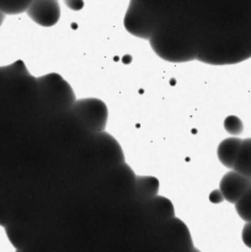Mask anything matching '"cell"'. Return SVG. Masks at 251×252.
<instances>
[{
  "instance_id": "cell-1",
  "label": "cell",
  "mask_w": 251,
  "mask_h": 252,
  "mask_svg": "<svg viewBox=\"0 0 251 252\" xmlns=\"http://www.w3.org/2000/svg\"><path fill=\"white\" fill-rule=\"evenodd\" d=\"M249 58H251V29L201 37L197 59L202 63L228 65Z\"/></svg>"
},
{
  "instance_id": "cell-7",
  "label": "cell",
  "mask_w": 251,
  "mask_h": 252,
  "mask_svg": "<svg viewBox=\"0 0 251 252\" xmlns=\"http://www.w3.org/2000/svg\"><path fill=\"white\" fill-rule=\"evenodd\" d=\"M94 139L96 142L98 158L103 165L108 167H115L125 164V157L117 140L106 132L94 133Z\"/></svg>"
},
{
  "instance_id": "cell-12",
  "label": "cell",
  "mask_w": 251,
  "mask_h": 252,
  "mask_svg": "<svg viewBox=\"0 0 251 252\" xmlns=\"http://www.w3.org/2000/svg\"><path fill=\"white\" fill-rule=\"evenodd\" d=\"M159 193V181L153 176H137L135 175L133 196L139 202H145L154 198Z\"/></svg>"
},
{
  "instance_id": "cell-20",
  "label": "cell",
  "mask_w": 251,
  "mask_h": 252,
  "mask_svg": "<svg viewBox=\"0 0 251 252\" xmlns=\"http://www.w3.org/2000/svg\"><path fill=\"white\" fill-rule=\"evenodd\" d=\"M4 19H5V14L2 11H0V27H1L2 22H4Z\"/></svg>"
},
{
  "instance_id": "cell-18",
  "label": "cell",
  "mask_w": 251,
  "mask_h": 252,
  "mask_svg": "<svg viewBox=\"0 0 251 252\" xmlns=\"http://www.w3.org/2000/svg\"><path fill=\"white\" fill-rule=\"evenodd\" d=\"M64 4L74 11H79L84 7V0H64Z\"/></svg>"
},
{
  "instance_id": "cell-8",
  "label": "cell",
  "mask_w": 251,
  "mask_h": 252,
  "mask_svg": "<svg viewBox=\"0 0 251 252\" xmlns=\"http://www.w3.org/2000/svg\"><path fill=\"white\" fill-rule=\"evenodd\" d=\"M250 185L251 180L249 177L244 176L235 170H230L221 177L220 184H219V191L221 192L225 201L235 204Z\"/></svg>"
},
{
  "instance_id": "cell-5",
  "label": "cell",
  "mask_w": 251,
  "mask_h": 252,
  "mask_svg": "<svg viewBox=\"0 0 251 252\" xmlns=\"http://www.w3.org/2000/svg\"><path fill=\"white\" fill-rule=\"evenodd\" d=\"M71 112L76 121L93 134L102 132L108 120L107 106L98 98H81L75 101Z\"/></svg>"
},
{
  "instance_id": "cell-14",
  "label": "cell",
  "mask_w": 251,
  "mask_h": 252,
  "mask_svg": "<svg viewBox=\"0 0 251 252\" xmlns=\"http://www.w3.org/2000/svg\"><path fill=\"white\" fill-rule=\"evenodd\" d=\"M32 0H0V11L5 15H17L25 12Z\"/></svg>"
},
{
  "instance_id": "cell-10",
  "label": "cell",
  "mask_w": 251,
  "mask_h": 252,
  "mask_svg": "<svg viewBox=\"0 0 251 252\" xmlns=\"http://www.w3.org/2000/svg\"><path fill=\"white\" fill-rule=\"evenodd\" d=\"M143 204H144L145 212H147L152 218L157 219V220L167 221L169 219L174 218L175 217L174 206H172L171 202L167 198H165V197L155 196L154 198L143 202Z\"/></svg>"
},
{
  "instance_id": "cell-4",
  "label": "cell",
  "mask_w": 251,
  "mask_h": 252,
  "mask_svg": "<svg viewBox=\"0 0 251 252\" xmlns=\"http://www.w3.org/2000/svg\"><path fill=\"white\" fill-rule=\"evenodd\" d=\"M44 102L58 111H69L75 102L70 85L59 74L52 73L37 79Z\"/></svg>"
},
{
  "instance_id": "cell-11",
  "label": "cell",
  "mask_w": 251,
  "mask_h": 252,
  "mask_svg": "<svg viewBox=\"0 0 251 252\" xmlns=\"http://www.w3.org/2000/svg\"><path fill=\"white\" fill-rule=\"evenodd\" d=\"M241 143H243V139L238 137L226 138V139L221 140L220 144L218 145V150H217V155H218V159L221 165L233 170Z\"/></svg>"
},
{
  "instance_id": "cell-3",
  "label": "cell",
  "mask_w": 251,
  "mask_h": 252,
  "mask_svg": "<svg viewBox=\"0 0 251 252\" xmlns=\"http://www.w3.org/2000/svg\"><path fill=\"white\" fill-rule=\"evenodd\" d=\"M159 24V17L149 6L140 0H130L123 19L125 29L130 34L143 39H149Z\"/></svg>"
},
{
  "instance_id": "cell-17",
  "label": "cell",
  "mask_w": 251,
  "mask_h": 252,
  "mask_svg": "<svg viewBox=\"0 0 251 252\" xmlns=\"http://www.w3.org/2000/svg\"><path fill=\"white\" fill-rule=\"evenodd\" d=\"M241 239H243V243L245 244V246L251 249V221H248L244 225L243 233H241Z\"/></svg>"
},
{
  "instance_id": "cell-16",
  "label": "cell",
  "mask_w": 251,
  "mask_h": 252,
  "mask_svg": "<svg viewBox=\"0 0 251 252\" xmlns=\"http://www.w3.org/2000/svg\"><path fill=\"white\" fill-rule=\"evenodd\" d=\"M224 129L231 135H240L244 130V125L236 116H228L224 120Z\"/></svg>"
},
{
  "instance_id": "cell-2",
  "label": "cell",
  "mask_w": 251,
  "mask_h": 252,
  "mask_svg": "<svg viewBox=\"0 0 251 252\" xmlns=\"http://www.w3.org/2000/svg\"><path fill=\"white\" fill-rule=\"evenodd\" d=\"M199 41L201 37H194L191 32L161 21L149 38L153 51L161 59L171 63L197 59Z\"/></svg>"
},
{
  "instance_id": "cell-19",
  "label": "cell",
  "mask_w": 251,
  "mask_h": 252,
  "mask_svg": "<svg viewBox=\"0 0 251 252\" xmlns=\"http://www.w3.org/2000/svg\"><path fill=\"white\" fill-rule=\"evenodd\" d=\"M223 199H224V197L219 189H216V191H213L211 193V201L214 202V203H219V202H221Z\"/></svg>"
},
{
  "instance_id": "cell-13",
  "label": "cell",
  "mask_w": 251,
  "mask_h": 252,
  "mask_svg": "<svg viewBox=\"0 0 251 252\" xmlns=\"http://www.w3.org/2000/svg\"><path fill=\"white\" fill-rule=\"evenodd\" d=\"M233 170L251 180V138L244 139Z\"/></svg>"
},
{
  "instance_id": "cell-6",
  "label": "cell",
  "mask_w": 251,
  "mask_h": 252,
  "mask_svg": "<svg viewBox=\"0 0 251 252\" xmlns=\"http://www.w3.org/2000/svg\"><path fill=\"white\" fill-rule=\"evenodd\" d=\"M30 19L43 27H52L61 19L58 0H32L26 10Z\"/></svg>"
},
{
  "instance_id": "cell-9",
  "label": "cell",
  "mask_w": 251,
  "mask_h": 252,
  "mask_svg": "<svg viewBox=\"0 0 251 252\" xmlns=\"http://www.w3.org/2000/svg\"><path fill=\"white\" fill-rule=\"evenodd\" d=\"M167 229V234H169V239L174 241L175 245L177 248L185 250V252H189L193 250V245H192L191 235L187 229V226L182 223L180 219L171 218L167 221H165Z\"/></svg>"
},
{
  "instance_id": "cell-15",
  "label": "cell",
  "mask_w": 251,
  "mask_h": 252,
  "mask_svg": "<svg viewBox=\"0 0 251 252\" xmlns=\"http://www.w3.org/2000/svg\"><path fill=\"white\" fill-rule=\"evenodd\" d=\"M236 213L243 220L251 221V185L235 203Z\"/></svg>"
}]
</instances>
